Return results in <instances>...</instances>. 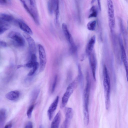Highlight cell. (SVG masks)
<instances>
[{
  "mask_svg": "<svg viewBox=\"0 0 128 128\" xmlns=\"http://www.w3.org/2000/svg\"><path fill=\"white\" fill-rule=\"evenodd\" d=\"M86 84L83 94V120L84 124L87 126L89 121L88 110L89 96L91 88V82L89 74L87 72L86 76Z\"/></svg>",
  "mask_w": 128,
  "mask_h": 128,
  "instance_id": "6da1fadb",
  "label": "cell"
},
{
  "mask_svg": "<svg viewBox=\"0 0 128 128\" xmlns=\"http://www.w3.org/2000/svg\"><path fill=\"white\" fill-rule=\"evenodd\" d=\"M103 84L105 97L106 108L107 110H108L110 106V84L109 75L105 65H104L103 66Z\"/></svg>",
  "mask_w": 128,
  "mask_h": 128,
  "instance_id": "7a4b0ae2",
  "label": "cell"
},
{
  "mask_svg": "<svg viewBox=\"0 0 128 128\" xmlns=\"http://www.w3.org/2000/svg\"><path fill=\"white\" fill-rule=\"evenodd\" d=\"M78 82L77 78L69 84L62 98L60 106L61 108L64 107L66 105L70 98L76 88Z\"/></svg>",
  "mask_w": 128,
  "mask_h": 128,
  "instance_id": "3957f363",
  "label": "cell"
},
{
  "mask_svg": "<svg viewBox=\"0 0 128 128\" xmlns=\"http://www.w3.org/2000/svg\"><path fill=\"white\" fill-rule=\"evenodd\" d=\"M59 0H48L47 6L48 12L50 14L54 13L55 15V21L58 22L59 14Z\"/></svg>",
  "mask_w": 128,
  "mask_h": 128,
  "instance_id": "277c9868",
  "label": "cell"
},
{
  "mask_svg": "<svg viewBox=\"0 0 128 128\" xmlns=\"http://www.w3.org/2000/svg\"><path fill=\"white\" fill-rule=\"evenodd\" d=\"M108 24L110 30H113L115 25V19L113 4L112 0H107Z\"/></svg>",
  "mask_w": 128,
  "mask_h": 128,
  "instance_id": "5b68a950",
  "label": "cell"
},
{
  "mask_svg": "<svg viewBox=\"0 0 128 128\" xmlns=\"http://www.w3.org/2000/svg\"><path fill=\"white\" fill-rule=\"evenodd\" d=\"M8 37L12 39L14 44L17 46H22L25 44L24 40L20 33L15 31L10 32L8 35Z\"/></svg>",
  "mask_w": 128,
  "mask_h": 128,
  "instance_id": "8992f818",
  "label": "cell"
},
{
  "mask_svg": "<svg viewBox=\"0 0 128 128\" xmlns=\"http://www.w3.org/2000/svg\"><path fill=\"white\" fill-rule=\"evenodd\" d=\"M38 50L40 60V71L42 72L44 70L46 62V58L45 50L41 45H38Z\"/></svg>",
  "mask_w": 128,
  "mask_h": 128,
  "instance_id": "52a82bcc",
  "label": "cell"
},
{
  "mask_svg": "<svg viewBox=\"0 0 128 128\" xmlns=\"http://www.w3.org/2000/svg\"><path fill=\"white\" fill-rule=\"evenodd\" d=\"M65 119L63 122L61 128H68L72 119L73 112L72 109L70 107H66L64 110Z\"/></svg>",
  "mask_w": 128,
  "mask_h": 128,
  "instance_id": "ba28073f",
  "label": "cell"
},
{
  "mask_svg": "<svg viewBox=\"0 0 128 128\" xmlns=\"http://www.w3.org/2000/svg\"><path fill=\"white\" fill-rule=\"evenodd\" d=\"M62 29L65 37L70 45L73 51L76 50V46L73 39L67 27L66 24L65 23H62Z\"/></svg>",
  "mask_w": 128,
  "mask_h": 128,
  "instance_id": "9c48e42d",
  "label": "cell"
},
{
  "mask_svg": "<svg viewBox=\"0 0 128 128\" xmlns=\"http://www.w3.org/2000/svg\"><path fill=\"white\" fill-rule=\"evenodd\" d=\"M89 60L94 80H96V72L97 66L96 58L94 53L91 52L89 55Z\"/></svg>",
  "mask_w": 128,
  "mask_h": 128,
  "instance_id": "30bf717a",
  "label": "cell"
},
{
  "mask_svg": "<svg viewBox=\"0 0 128 128\" xmlns=\"http://www.w3.org/2000/svg\"><path fill=\"white\" fill-rule=\"evenodd\" d=\"M59 97L57 96L53 102L50 106L48 110L47 113L49 119L51 120L54 113L56 109L58 102Z\"/></svg>",
  "mask_w": 128,
  "mask_h": 128,
  "instance_id": "8fae6325",
  "label": "cell"
},
{
  "mask_svg": "<svg viewBox=\"0 0 128 128\" xmlns=\"http://www.w3.org/2000/svg\"><path fill=\"white\" fill-rule=\"evenodd\" d=\"M23 35L28 43L30 51L31 54H35L36 48L35 42L34 39L29 34L26 32L24 33Z\"/></svg>",
  "mask_w": 128,
  "mask_h": 128,
  "instance_id": "7c38bea8",
  "label": "cell"
},
{
  "mask_svg": "<svg viewBox=\"0 0 128 128\" xmlns=\"http://www.w3.org/2000/svg\"><path fill=\"white\" fill-rule=\"evenodd\" d=\"M95 42V36H94L89 40L86 46V52L88 55L92 52Z\"/></svg>",
  "mask_w": 128,
  "mask_h": 128,
  "instance_id": "4fadbf2b",
  "label": "cell"
},
{
  "mask_svg": "<svg viewBox=\"0 0 128 128\" xmlns=\"http://www.w3.org/2000/svg\"><path fill=\"white\" fill-rule=\"evenodd\" d=\"M20 95L19 92L15 90L10 91L7 93L6 95V98L8 99L11 101L16 100L19 97Z\"/></svg>",
  "mask_w": 128,
  "mask_h": 128,
  "instance_id": "5bb4252c",
  "label": "cell"
},
{
  "mask_svg": "<svg viewBox=\"0 0 128 128\" xmlns=\"http://www.w3.org/2000/svg\"><path fill=\"white\" fill-rule=\"evenodd\" d=\"M61 117L60 111H59L54 118L51 124V128H58L59 126Z\"/></svg>",
  "mask_w": 128,
  "mask_h": 128,
  "instance_id": "9a60e30c",
  "label": "cell"
},
{
  "mask_svg": "<svg viewBox=\"0 0 128 128\" xmlns=\"http://www.w3.org/2000/svg\"><path fill=\"white\" fill-rule=\"evenodd\" d=\"M20 28L22 30L30 35L32 34V30L30 27L25 23L20 20L17 21Z\"/></svg>",
  "mask_w": 128,
  "mask_h": 128,
  "instance_id": "2e32d148",
  "label": "cell"
},
{
  "mask_svg": "<svg viewBox=\"0 0 128 128\" xmlns=\"http://www.w3.org/2000/svg\"><path fill=\"white\" fill-rule=\"evenodd\" d=\"M0 20L9 23L16 21L13 16L10 14L5 13H2L0 14Z\"/></svg>",
  "mask_w": 128,
  "mask_h": 128,
  "instance_id": "e0dca14e",
  "label": "cell"
},
{
  "mask_svg": "<svg viewBox=\"0 0 128 128\" xmlns=\"http://www.w3.org/2000/svg\"><path fill=\"white\" fill-rule=\"evenodd\" d=\"M7 116V112L4 108L0 110V127H2L4 124Z\"/></svg>",
  "mask_w": 128,
  "mask_h": 128,
  "instance_id": "ac0fdd59",
  "label": "cell"
},
{
  "mask_svg": "<svg viewBox=\"0 0 128 128\" xmlns=\"http://www.w3.org/2000/svg\"><path fill=\"white\" fill-rule=\"evenodd\" d=\"M37 62L36 57L35 54H31L30 58L28 62L24 66H25L32 68Z\"/></svg>",
  "mask_w": 128,
  "mask_h": 128,
  "instance_id": "d6986e66",
  "label": "cell"
},
{
  "mask_svg": "<svg viewBox=\"0 0 128 128\" xmlns=\"http://www.w3.org/2000/svg\"><path fill=\"white\" fill-rule=\"evenodd\" d=\"M10 23L0 20V34H1L10 27Z\"/></svg>",
  "mask_w": 128,
  "mask_h": 128,
  "instance_id": "ffe728a7",
  "label": "cell"
},
{
  "mask_svg": "<svg viewBox=\"0 0 128 128\" xmlns=\"http://www.w3.org/2000/svg\"><path fill=\"white\" fill-rule=\"evenodd\" d=\"M98 14V11L96 7L93 6L90 8V14L88 18H90L96 17Z\"/></svg>",
  "mask_w": 128,
  "mask_h": 128,
  "instance_id": "44dd1931",
  "label": "cell"
},
{
  "mask_svg": "<svg viewBox=\"0 0 128 128\" xmlns=\"http://www.w3.org/2000/svg\"><path fill=\"white\" fill-rule=\"evenodd\" d=\"M96 24V20L91 21L89 22L87 25V28L89 30L94 31L95 29Z\"/></svg>",
  "mask_w": 128,
  "mask_h": 128,
  "instance_id": "7402d4cb",
  "label": "cell"
},
{
  "mask_svg": "<svg viewBox=\"0 0 128 128\" xmlns=\"http://www.w3.org/2000/svg\"><path fill=\"white\" fill-rule=\"evenodd\" d=\"M76 8L78 12V18L79 20L80 19V0H75Z\"/></svg>",
  "mask_w": 128,
  "mask_h": 128,
  "instance_id": "603a6c76",
  "label": "cell"
},
{
  "mask_svg": "<svg viewBox=\"0 0 128 128\" xmlns=\"http://www.w3.org/2000/svg\"><path fill=\"white\" fill-rule=\"evenodd\" d=\"M38 66V64L37 62L35 65L32 68L28 74V76H31L33 75L36 72Z\"/></svg>",
  "mask_w": 128,
  "mask_h": 128,
  "instance_id": "cb8c5ba5",
  "label": "cell"
},
{
  "mask_svg": "<svg viewBox=\"0 0 128 128\" xmlns=\"http://www.w3.org/2000/svg\"><path fill=\"white\" fill-rule=\"evenodd\" d=\"M58 77L57 75H56L54 78V80L52 86L51 92L52 93L54 92L56 85L58 81Z\"/></svg>",
  "mask_w": 128,
  "mask_h": 128,
  "instance_id": "d4e9b609",
  "label": "cell"
},
{
  "mask_svg": "<svg viewBox=\"0 0 128 128\" xmlns=\"http://www.w3.org/2000/svg\"><path fill=\"white\" fill-rule=\"evenodd\" d=\"M34 105H32L29 108L27 112V115L29 118H30L31 117L32 113L34 108Z\"/></svg>",
  "mask_w": 128,
  "mask_h": 128,
  "instance_id": "484cf974",
  "label": "cell"
},
{
  "mask_svg": "<svg viewBox=\"0 0 128 128\" xmlns=\"http://www.w3.org/2000/svg\"><path fill=\"white\" fill-rule=\"evenodd\" d=\"M126 72L127 81L128 83V60L122 62Z\"/></svg>",
  "mask_w": 128,
  "mask_h": 128,
  "instance_id": "4316f807",
  "label": "cell"
},
{
  "mask_svg": "<svg viewBox=\"0 0 128 128\" xmlns=\"http://www.w3.org/2000/svg\"><path fill=\"white\" fill-rule=\"evenodd\" d=\"M30 5V7L34 8H36V0H28Z\"/></svg>",
  "mask_w": 128,
  "mask_h": 128,
  "instance_id": "83f0119b",
  "label": "cell"
},
{
  "mask_svg": "<svg viewBox=\"0 0 128 128\" xmlns=\"http://www.w3.org/2000/svg\"><path fill=\"white\" fill-rule=\"evenodd\" d=\"M25 128H32L33 125L32 122L30 121L28 122L26 124Z\"/></svg>",
  "mask_w": 128,
  "mask_h": 128,
  "instance_id": "f1b7e54d",
  "label": "cell"
},
{
  "mask_svg": "<svg viewBox=\"0 0 128 128\" xmlns=\"http://www.w3.org/2000/svg\"><path fill=\"white\" fill-rule=\"evenodd\" d=\"M10 3L8 0H0V3L2 5H6Z\"/></svg>",
  "mask_w": 128,
  "mask_h": 128,
  "instance_id": "f546056e",
  "label": "cell"
},
{
  "mask_svg": "<svg viewBox=\"0 0 128 128\" xmlns=\"http://www.w3.org/2000/svg\"><path fill=\"white\" fill-rule=\"evenodd\" d=\"M6 43L3 41H0V46L1 47L4 48L6 46Z\"/></svg>",
  "mask_w": 128,
  "mask_h": 128,
  "instance_id": "4dcf8cb0",
  "label": "cell"
},
{
  "mask_svg": "<svg viewBox=\"0 0 128 128\" xmlns=\"http://www.w3.org/2000/svg\"><path fill=\"white\" fill-rule=\"evenodd\" d=\"M99 9L100 10H101V0H97Z\"/></svg>",
  "mask_w": 128,
  "mask_h": 128,
  "instance_id": "1f68e13d",
  "label": "cell"
},
{
  "mask_svg": "<svg viewBox=\"0 0 128 128\" xmlns=\"http://www.w3.org/2000/svg\"><path fill=\"white\" fill-rule=\"evenodd\" d=\"M12 124L11 123H10L9 124H7L4 127V128H11L12 126Z\"/></svg>",
  "mask_w": 128,
  "mask_h": 128,
  "instance_id": "d6a6232c",
  "label": "cell"
},
{
  "mask_svg": "<svg viewBox=\"0 0 128 128\" xmlns=\"http://www.w3.org/2000/svg\"></svg>",
  "mask_w": 128,
  "mask_h": 128,
  "instance_id": "836d02e7",
  "label": "cell"
},
{
  "mask_svg": "<svg viewBox=\"0 0 128 128\" xmlns=\"http://www.w3.org/2000/svg\"><path fill=\"white\" fill-rule=\"evenodd\" d=\"M9 2H11V0H8Z\"/></svg>",
  "mask_w": 128,
  "mask_h": 128,
  "instance_id": "e575fe53",
  "label": "cell"
},
{
  "mask_svg": "<svg viewBox=\"0 0 128 128\" xmlns=\"http://www.w3.org/2000/svg\"></svg>",
  "mask_w": 128,
  "mask_h": 128,
  "instance_id": "d590c367",
  "label": "cell"
}]
</instances>
